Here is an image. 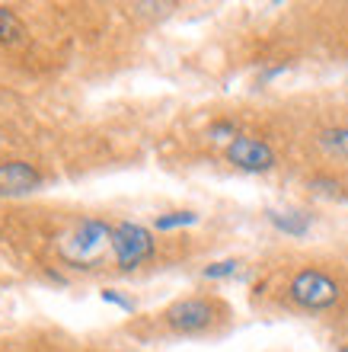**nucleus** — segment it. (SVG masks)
<instances>
[{
    "label": "nucleus",
    "instance_id": "nucleus-6",
    "mask_svg": "<svg viewBox=\"0 0 348 352\" xmlns=\"http://www.w3.org/2000/svg\"><path fill=\"white\" fill-rule=\"evenodd\" d=\"M38 186V173L23 160L0 164V195H23Z\"/></svg>",
    "mask_w": 348,
    "mask_h": 352
},
{
    "label": "nucleus",
    "instance_id": "nucleus-14",
    "mask_svg": "<svg viewBox=\"0 0 348 352\" xmlns=\"http://www.w3.org/2000/svg\"><path fill=\"white\" fill-rule=\"evenodd\" d=\"M342 352H348V346H345V349H342Z\"/></svg>",
    "mask_w": 348,
    "mask_h": 352
},
{
    "label": "nucleus",
    "instance_id": "nucleus-9",
    "mask_svg": "<svg viewBox=\"0 0 348 352\" xmlns=\"http://www.w3.org/2000/svg\"><path fill=\"white\" fill-rule=\"evenodd\" d=\"M19 36H23V23L16 19V13L0 7V42H16Z\"/></svg>",
    "mask_w": 348,
    "mask_h": 352
},
{
    "label": "nucleus",
    "instance_id": "nucleus-4",
    "mask_svg": "<svg viewBox=\"0 0 348 352\" xmlns=\"http://www.w3.org/2000/svg\"><path fill=\"white\" fill-rule=\"evenodd\" d=\"M227 160L233 167L246 170V173H266L275 167V151L259 138H233L227 144Z\"/></svg>",
    "mask_w": 348,
    "mask_h": 352
},
{
    "label": "nucleus",
    "instance_id": "nucleus-8",
    "mask_svg": "<svg viewBox=\"0 0 348 352\" xmlns=\"http://www.w3.org/2000/svg\"><path fill=\"white\" fill-rule=\"evenodd\" d=\"M320 148L336 154V157L348 160V129H329L320 135Z\"/></svg>",
    "mask_w": 348,
    "mask_h": 352
},
{
    "label": "nucleus",
    "instance_id": "nucleus-12",
    "mask_svg": "<svg viewBox=\"0 0 348 352\" xmlns=\"http://www.w3.org/2000/svg\"><path fill=\"white\" fill-rule=\"evenodd\" d=\"M211 138L214 141H233V138H240L237 135V129H233V122H218V125H211Z\"/></svg>",
    "mask_w": 348,
    "mask_h": 352
},
{
    "label": "nucleus",
    "instance_id": "nucleus-1",
    "mask_svg": "<svg viewBox=\"0 0 348 352\" xmlns=\"http://www.w3.org/2000/svg\"><path fill=\"white\" fill-rule=\"evenodd\" d=\"M291 301L294 305L307 307V311H323V307H332L339 301V285H336V278L320 272V269H303L297 276L291 278Z\"/></svg>",
    "mask_w": 348,
    "mask_h": 352
},
{
    "label": "nucleus",
    "instance_id": "nucleus-11",
    "mask_svg": "<svg viewBox=\"0 0 348 352\" xmlns=\"http://www.w3.org/2000/svg\"><path fill=\"white\" fill-rule=\"evenodd\" d=\"M240 272V260H220L205 269V278H230Z\"/></svg>",
    "mask_w": 348,
    "mask_h": 352
},
{
    "label": "nucleus",
    "instance_id": "nucleus-7",
    "mask_svg": "<svg viewBox=\"0 0 348 352\" xmlns=\"http://www.w3.org/2000/svg\"><path fill=\"white\" fill-rule=\"evenodd\" d=\"M268 221L275 224L278 231L294 234V237H303V234L310 231V218L301 212H268Z\"/></svg>",
    "mask_w": 348,
    "mask_h": 352
},
{
    "label": "nucleus",
    "instance_id": "nucleus-10",
    "mask_svg": "<svg viewBox=\"0 0 348 352\" xmlns=\"http://www.w3.org/2000/svg\"><path fill=\"white\" fill-rule=\"evenodd\" d=\"M198 214L195 212H170L156 218V231H173V228H185V224H195Z\"/></svg>",
    "mask_w": 348,
    "mask_h": 352
},
{
    "label": "nucleus",
    "instance_id": "nucleus-2",
    "mask_svg": "<svg viewBox=\"0 0 348 352\" xmlns=\"http://www.w3.org/2000/svg\"><path fill=\"white\" fill-rule=\"evenodd\" d=\"M112 253L121 269H135L154 256V237L141 224L121 221L112 228Z\"/></svg>",
    "mask_w": 348,
    "mask_h": 352
},
{
    "label": "nucleus",
    "instance_id": "nucleus-13",
    "mask_svg": "<svg viewBox=\"0 0 348 352\" xmlns=\"http://www.w3.org/2000/svg\"><path fill=\"white\" fill-rule=\"evenodd\" d=\"M102 301H109V305H119L121 311H135V305H131L128 298H121L119 292H112V288H106V292H102Z\"/></svg>",
    "mask_w": 348,
    "mask_h": 352
},
{
    "label": "nucleus",
    "instance_id": "nucleus-5",
    "mask_svg": "<svg viewBox=\"0 0 348 352\" xmlns=\"http://www.w3.org/2000/svg\"><path fill=\"white\" fill-rule=\"evenodd\" d=\"M214 320V305L205 298H183L176 305L166 307V324L179 330V333H195Z\"/></svg>",
    "mask_w": 348,
    "mask_h": 352
},
{
    "label": "nucleus",
    "instance_id": "nucleus-3",
    "mask_svg": "<svg viewBox=\"0 0 348 352\" xmlns=\"http://www.w3.org/2000/svg\"><path fill=\"white\" fill-rule=\"evenodd\" d=\"M106 243H112V228L102 221H83L77 231L61 243V253H65L71 263H93L100 260V253L106 250Z\"/></svg>",
    "mask_w": 348,
    "mask_h": 352
}]
</instances>
